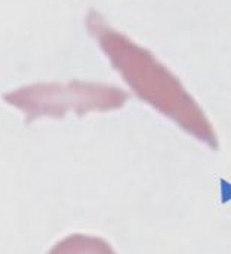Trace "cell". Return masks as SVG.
<instances>
[{
  "instance_id": "3",
  "label": "cell",
  "mask_w": 231,
  "mask_h": 254,
  "mask_svg": "<svg viewBox=\"0 0 231 254\" xmlns=\"http://www.w3.org/2000/svg\"><path fill=\"white\" fill-rule=\"evenodd\" d=\"M47 254H116V252L99 237L73 234L56 243Z\"/></svg>"
},
{
  "instance_id": "1",
  "label": "cell",
  "mask_w": 231,
  "mask_h": 254,
  "mask_svg": "<svg viewBox=\"0 0 231 254\" xmlns=\"http://www.w3.org/2000/svg\"><path fill=\"white\" fill-rule=\"evenodd\" d=\"M86 27L111 65L142 101L178 124L194 138L215 150L218 149V137L205 112L181 80L148 49L110 27L96 10L88 13Z\"/></svg>"
},
{
  "instance_id": "2",
  "label": "cell",
  "mask_w": 231,
  "mask_h": 254,
  "mask_svg": "<svg viewBox=\"0 0 231 254\" xmlns=\"http://www.w3.org/2000/svg\"><path fill=\"white\" fill-rule=\"evenodd\" d=\"M10 106L25 113L30 124L42 116L62 118L67 112L83 116L88 112L122 109L129 95L111 85L73 80L70 83H36L3 95Z\"/></svg>"
}]
</instances>
